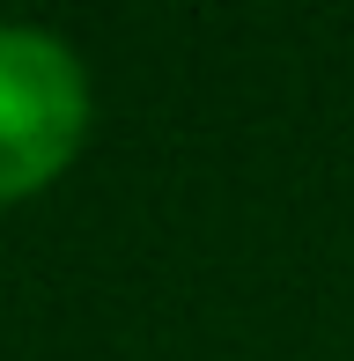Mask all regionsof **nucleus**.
Here are the masks:
<instances>
[{
    "label": "nucleus",
    "mask_w": 354,
    "mask_h": 361,
    "mask_svg": "<svg viewBox=\"0 0 354 361\" xmlns=\"http://www.w3.org/2000/svg\"><path fill=\"white\" fill-rule=\"evenodd\" d=\"M89 140V74L59 37L0 23V207L59 185Z\"/></svg>",
    "instance_id": "obj_1"
}]
</instances>
